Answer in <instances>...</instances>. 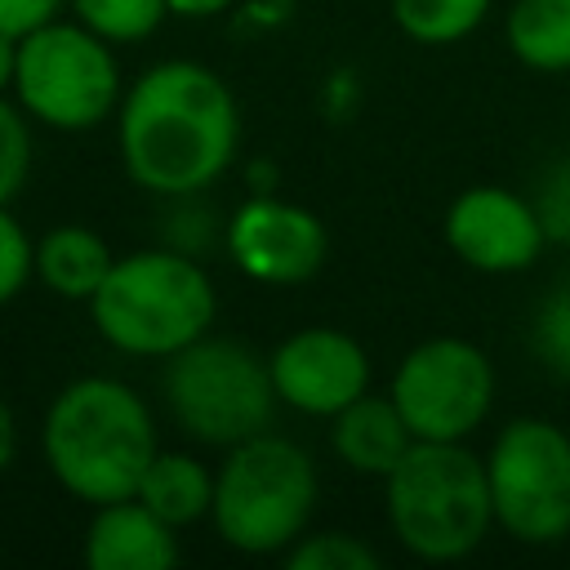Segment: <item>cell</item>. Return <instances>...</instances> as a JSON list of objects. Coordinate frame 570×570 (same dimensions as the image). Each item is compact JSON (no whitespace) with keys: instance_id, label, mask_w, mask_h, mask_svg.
Returning a JSON list of instances; mask_svg holds the SVG:
<instances>
[{"instance_id":"3","label":"cell","mask_w":570,"mask_h":570,"mask_svg":"<svg viewBox=\"0 0 570 570\" xmlns=\"http://www.w3.org/2000/svg\"><path fill=\"white\" fill-rule=\"evenodd\" d=\"M214 285L187 249H138L111 263L89 298L98 334L125 356H174L214 325Z\"/></svg>"},{"instance_id":"2","label":"cell","mask_w":570,"mask_h":570,"mask_svg":"<svg viewBox=\"0 0 570 570\" xmlns=\"http://www.w3.org/2000/svg\"><path fill=\"white\" fill-rule=\"evenodd\" d=\"M40 445L53 481L89 508L129 499L160 450L147 401L111 374L67 383L45 414Z\"/></svg>"},{"instance_id":"26","label":"cell","mask_w":570,"mask_h":570,"mask_svg":"<svg viewBox=\"0 0 570 570\" xmlns=\"http://www.w3.org/2000/svg\"><path fill=\"white\" fill-rule=\"evenodd\" d=\"M13 450H18V423H13L9 401L0 396V472L13 463Z\"/></svg>"},{"instance_id":"9","label":"cell","mask_w":570,"mask_h":570,"mask_svg":"<svg viewBox=\"0 0 570 570\" xmlns=\"http://www.w3.org/2000/svg\"><path fill=\"white\" fill-rule=\"evenodd\" d=\"M387 396L414 441H468L494 405V365L468 338H428L401 356Z\"/></svg>"},{"instance_id":"5","label":"cell","mask_w":570,"mask_h":570,"mask_svg":"<svg viewBox=\"0 0 570 570\" xmlns=\"http://www.w3.org/2000/svg\"><path fill=\"white\" fill-rule=\"evenodd\" d=\"M316 463L303 445L276 432H258L227 450L214 472V530L227 548L267 557L307 534L316 508Z\"/></svg>"},{"instance_id":"15","label":"cell","mask_w":570,"mask_h":570,"mask_svg":"<svg viewBox=\"0 0 570 570\" xmlns=\"http://www.w3.org/2000/svg\"><path fill=\"white\" fill-rule=\"evenodd\" d=\"M111 249L98 232L80 227V223H67V227H53L36 240V276L58 294V298H76V303H89L98 294V285L107 281L111 272Z\"/></svg>"},{"instance_id":"8","label":"cell","mask_w":570,"mask_h":570,"mask_svg":"<svg viewBox=\"0 0 570 570\" xmlns=\"http://www.w3.org/2000/svg\"><path fill=\"white\" fill-rule=\"evenodd\" d=\"M490 503L494 525L517 543L548 548L570 534V432L552 419H512L490 454Z\"/></svg>"},{"instance_id":"7","label":"cell","mask_w":570,"mask_h":570,"mask_svg":"<svg viewBox=\"0 0 570 570\" xmlns=\"http://www.w3.org/2000/svg\"><path fill=\"white\" fill-rule=\"evenodd\" d=\"M18 107L49 129H89L120 111V67L111 40L85 22H40L18 36Z\"/></svg>"},{"instance_id":"6","label":"cell","mask_w":570,"mask_h":570,"mask_svg":"<svg viewBox=\"0 0 570 570\" xmlns=\"http://www.w3.org/2000/svg\"><path fill=\"white\" fill-rule=\"evenodd\" d=\"M276 401L267 361L236 338L200 334L183 352L165 356V405L191 441L232 450L267 432Z\"/></svg>"},{"instance_id":"25","label":"cell","mask_w":570,"mask_h":570,"mask_svg":"<svg viewBox=\"0 0 570 570\" xmlns=\"http://www.w3.org/2000/svg\"><path fill=\"white\" fill-rule=\"evenodd\" d=\"M62 0H0V31L9 36H27L40 22H49L58 13Z\"/></svg>"},{"instance_id":"27","label":"cell","mask_w":570,"mask_h":570,"mask_svg":"<svg viewBox=\"0 0 570 570\" xmlns=\"http://www.w3.org/2000/svg\"><path fill=\"white\" fill-rule=\"evenodd\" d=\"M13 71H18V36L0 31V94L13 89Z\"/></svg>"},{"instance_id":"4","label":"cell","mask_w":570,"mask_h":570,"mask_svg":"<svg viewBox=\"0 0 570 570\" xmlns=\"http://www.w3.org/2000/svg\"><path fill=\"white\" fill-rule=\"evenodd\" d=\"M383 485L396 543L423 561H459L494 525L485 459L463 441H414Z\"/></svg>"},{"instance_id":"21","label":"cell","mask_w":570,"mask_h":570,"mask_svg":"<svg viewBox=\"0 0 570 570\" xmlns=\"http://www.w3.org/2000/svg\"><path fill=\"white\" fill-rule=\"evenodd\" d=\"M530 343H534V356L552 374L570 379V276L539 303L534 325H530Z\"/></svg>"},{"instance_id":"1","label":"cell","mask_w":570,"mask_h":570,"mask_svg":"<svg viewBox=\"0 0 570 570\" xmlns=\"http://www.w3.org/2000/svg\"><path fill=\"white\" fill-rule=\"evenodd\" d=\"M236 98L205 62H156L120 98L125 174L156 196L183 200L214 187L236 156Z\"/></svg>"},{"instance_id":"13","label":"cell","mask_w":570,"mask_h":570,"mask_svg":"<svg viewBox=\"0 0 570 570\" xmlns=\"http://www.w3.org/2000/svg\"><path fill=\"white\" fill-rule=\"evenodd\" d=\"M85 566L89 570H174L178 530L134 494L116 503H98L85 530Z\"/></svg>"},{"instance_id":"16","label":"cell","mask_w":570,"mask_h":570,"mask_svg":"<svg viewBox=\"0 0 570 570\" xmlns=\"http://www.w3.org/2000/svg\"><path fill=\"white\" fill-rule=\"evenodd\" d=\"M134 499H142L160 521H169L174 530L209 517L214 508V472L183 450H156V459L147 463Z\"/></svg>"},{"instance_id":"18","label":"cell","mask_w":570,"mask_h":570,"mask_svg":"<svg viewBox=\"0 0 570 570\" xmlns=\"http://www.w3.org/2000/svg\"><path fill=\"white\" fill-rule=\"evenodd\" d=\"M485 9L490 0H392V18L414 45H454L481 27Z\"/></svg>"},{"instance_id":"14","label":"cell","mask_w":570,"mask_h":570,"mask_svg":"<svg viewBox=\"0 0 570 570\" xmlns=\"http://www.w3.org/2000/svg\"><path fill=\"white\" fill-rule=\"evenodd\" d=\"M330 441H334V454L352 472H361V476H387L405 459V450L414 445V432L401 419V410H396L392 396H370L365 392V396H356L352 405H343L334 414Z\"/></svg>"},{"instance_id":"20","label":"cell","mask_w":570,"mask_h":570,"mask_svg":"<svg viewBox=\"0 0 570 570\" xmlns=\"http://www.w3.org/2000/svg\"><path fill=\"white\" fill-rule=\"evenodd\" d=\"M285 561H289V570H379V552L347 530L294 539L285 548Z\"/></svg>"},{"instance_id":"19","label":"cell","mask_w":570,"mask_h":570,"mask_svg":"<svg viewBox=\"0 0 570 570\" xmlns=\"http://www.w3.org/2000/svg\"><path fill=\"white\" fill-rule=\"evenodd\" d=\"M76 22H85L89 31H98L111 45H134L147 40L160 18L169 13V0H67Z\"/></svg>"},{"instance_id":"10","label":"cell","mask_w":570,"mask_h":570,"mask_svg":"<svg viewBox=\"0 0 570 570\" xmlns=\"http://www.w3.org/2000/svg\"><path fill=\"white\" fill-rule=\"evenodd\" d=\"M272 387L289 410L334 419L343 405L370 392V356L365 347L330 325L294 330L276 352L267 356Z\"/></svg>"},{"instance_id":"24","label":"cell","mask_w":570,"mask_h":570,"mask_svg":"<svg viewBox=\"0 0 570 570\" xmlns=\"http://www.w3.org/2000/svg\"><path fill=\"white\" fill-rule=\"evenodd\" d=\"M539 223L552 240H570V160L552 165V174L543 178V191L534 200Z\"/></svg>"},{"instance_id":"12","label":"cell","mask_w":570,"mask_h":570,"mask_svg":"<svg viewBox=\"0 0 570 570\" xmlns=\"http://www.w3.org/2000/svg\"><path fill=\"white\" fill-rule=\"evenodd\" d=\"M543 240L534 200L508 187H468L445 209V245L476 272H521L539 258Z\"/></svg>"},{"instance_id":"11","label":"cell","mask_w":570,"mask_h":570,"mask_svg":"<svg viewBox=\"0 0 570 570\" xmlns=\"http://www.w3.org/2000/svg\"><path fill=\"white\" fill-rule=\"evenodd\" d=\"M232 263L263 285H298L325 258V227L312 209L276 196H249L227 223Z\"/></svg>"},{"instance_id":"17","label":"cell","mask_w":570,"mask_h":570,"mask_svg":"<svg viewBox=\"0 0 570 570\" xmlns=\"http://www.w3.org/2000/svg\"><path fill=\"white\" fill-rule=\"evenodd\" d=\"M508 49L534 71H570V0H517Z\"/></svg>"},{"instance_id":"22","label":"cell","mask_w":570,"mask_h":570,"mask_svg":"<svg viewBox=\"0 0 570 570\" xmlns=\"http://www.w3.org/2000/svg\"><path fill=\"white\" fill-rule=\"evenodd\" d=\"M31 169V129L27 111L0 94V205H9Z\"/></svg>"},{"instance_id":"23","label":"cell","mask_w":570,"mask_h":570,"mask_svg":"<svg viewBox=\"0 0 570 570\" xmlns=\"http://www.w3.org/2000/svg\"><path fill=\"white\" fill-rule=\"evenodd\" d=\"M31 272H36V240L22 232L9 205H0V303L18 298Z\"/></svg>"},{"instance_id":"28","label":"cell","mask_w":570,"mask_h":570,"mask_svg":"<svg viewBox=\"0 0 570 570\" xmlns=\"http://www.w3.org/2000/svg\"><path fill=\"white\" fill-rule=\"evenodd\" d=\"M232 0H169V13H183V18H214L223 13Z\"/></svg>"}]
</instances>
